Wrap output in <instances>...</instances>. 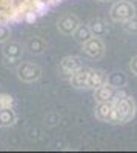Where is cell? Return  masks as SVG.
Wrapping results in <instances>:
<instances>
[{
	"label": "cell",
	"mask_w": 137,
	"mask_h": 153,
	"mask_svg": "<svg viewBox=\"0 0 137 153\" xmlns=\"http://www.w3.org/2000/svg\"><path fill=\"white\" fill-rule=\"evenodd\" d=\"M65 0H0V26L28 22Z\"/></svg>",
	"instance_id": "obj_1"
}]
</instances>
